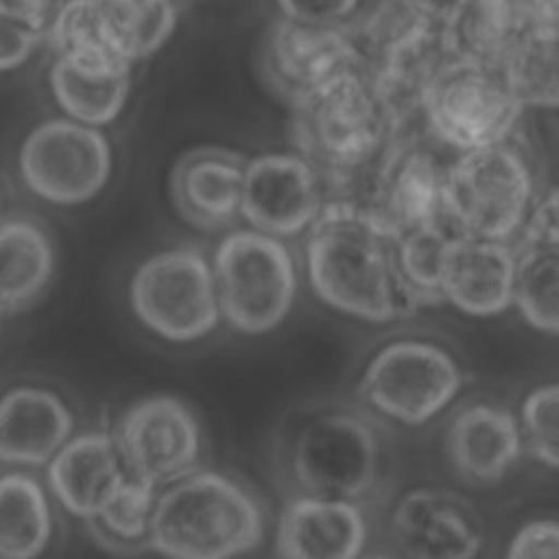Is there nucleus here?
<instances>
[{
    "instance_id": "1",
    "label": "nucleus",
    "mask_w": 559,
    "mask_h": 559,
    "mask_svg": "<svg viewBox=\"0 0 559 559\" xmlns=\"http://www.w3.org/2000/svg\"><path fill=\"white\" fill-rule=\"evenodd\" d=\"M395 238L365 203L330 197L304 238V269L317 299L343 317L373 325L421 310L402 282Z\"/></svg>"
},
{
    "instance_id": "2",
    "label": "nucleus",
    "mask_w": 559,
    "mask_h": 559,
    "mask_svg": "<svg viewBox=\"0 0 559 559\" xmlns=\"http://www.w3.org/2000/svg\"><path fill=\"white\" fill-rule=\"evenodd\" d=\"M395 133L365 68L345 70L288 100L293 148L317 166L330 197L347 194L376 166Z\"/></svg>"
},
{
    "instance_id": "3",
    "label": "nucleus",
    "mask_w": 559,
    "mask_h": 559,
    "mask_svg": "<svg viewBox=\"0 0 559 559\" xmlns=\"http://www.w3.org/2000/svg\"><path fill=\"white\" fill-rule=\"evenodd\" d=\"M266 535L255 493L218 469H192L155 502L148 548L173 559H227L251 552Z\"/></svg>"
},
{
    "instance_id": "4",
    "label": "nucleus",
    "mask_w": 559,
    "mask_h": 559,
    "mask_svg": "<svg viewBox=\"0 0 559 559\" xmlns=\"http://www.w3.org/2000/svg\"><path fill=\"white\" fill-rule=\"evenodd\" d=\"M539 186L537 166L518 133L448 159L443 214L461 234L515 242Z\"/></svg>"
},
{
    "instance_id": "5",
    "label": "nucleus",
    "mask_w": 559,
    "mask_h": 559,
    "mask_svg": "<svg viewBox=\"0 0 559 559\" xmlns=\"http://www.w3.org/2000/svg\"><path fill=\"white\" fill-rule=\"evenodd\" d=\"M465 384L467 371L450 345L424 334H402L367 358L356 393L382 419L421 428L450 411Z\"/></svg>"
},
{
    "instance_id": "6",
    "label": "nucleus",
    "mask_w": 559,
    "mask_h": 559,
    "mask_svg": "<svg viewBox=\"0 0 559 559\" xmlns=\"http://www.w3.org/2000/svg\"><path fill=\"white\" fill-rule=\"evenodd\" d=\"M223 319L242 334H266L288 317L297 288V260L284 238L260 229H231L212 255Z\"/></svg>"
},
{
    "instance_id": "7",
    "label": "nucleus",
    "mask_w": 559,
    "mask_h": 559,
    "mask_svg": "<svg viewBox=\"0 0 559 559\" xmlns=\"http://www.w3.org/2000/svg\"><path fill=\"white\" fill-rule=\"evenodd\" d=\"M382 441L371 419L345 406L310 415L295 432L288 472L301 493L360 500L376 489Z\"/></svg>"
},
{
    "instance_id": "8",
    "label": "nucleus",
    "mask_w": 559,
    "mask_h": 559,
    "mask_svg": "<svg viewBox=\"0 0 559 559\" xmlns=\"http://www.w3.org/2000/svg\"><path fill=\"white\" fill-rule=\"evenodd\" d=\"M524 114L502 70L450 61L424 98L421 124L441 148L463 153L518 135Z\"/></svg>"
},
{
    "instance_id": "9",
    "label": "nucleus",
    "mask_w": 559,
    "mask_h": 559,
    "mask_svg": "<svg viewBox=\"0 0 559 559\" xmlns=\"http://www.w3.org/2000/svg\"><path fill=\"white\" fill-rule=\"evenodd\" d=\"M129 304L146 330L170 343L199 341L223 319L212 260L194 247L148 255L129 282Z\"/></svg>"
},
{
    "instance_id": "10",
    "label": "nucleus",
    "mask_w": 559,
    "mask_h": 559,
    "mask_svg": "<svg viewBox=\"0 0 559 559\" xmlns=\"http://www.w3.org/2000/svg\"><path fill=\"white\" fill-rule=\"evenodd\" d=\"M179 13L177 0H68L48 24L46 44L135 66L166 46Z\"/></svg>"
},
{
    "instance_id": "11",
    "label": "nucleus",
    "mask_w": 559,
    "mask_h": 559,
    "mask_svg": "<svg viewBox=\"0 0 559 559\" xmlns=\"http://www.w3.org/2000/svg\"><path fill=\"white\" fill-rule=\"evenodd\" d=\"M441 148L424 129L421 116L395 133L376 166L347 192L371 207L395 234L443 221L445 164Z\"/></svg>"
},
{
    "instance_id": "12",
    "label": "nucleus",
    "mask_w": 559,
    "mask_h": 559,
    "mask_svg": "<svg viewBox=\"0 0 559 559\" xmlns=\"http://www.w3.org/2000/svg\"><path fill=\"white\" fill-rule=\"evenodd\" d=\"M114 153L100 127L50 118L22 142L17 170L24 186L55 205L92 201L109 181Z\"/></svg>"
},
{
    "instance_id": "13",
    "label": "nucleus",
    "mask_w": 559,
    "mask_h": 559,
    "mask_svg": "<svg viewBox=\"0 0 559 559\" xmlns=\"http://www.w3.org/2000/svg\"><path fill=\"white\" fill-rule=\"evenodd\" d=\"M114 439L127 472L155 487L197 469L203 448L199 417L181 397L168 393L133 402L118 417Z\"/></svg>"
},
{
    "instance_id": "14",
    "label": "nucleus",
    "mask_w": 559,
    "mask_h": 559,
    "mask_svg": "<svg viewBox=\"0 0 559 559\" xmlns=\"http://www.w3.org/2000/svg\"><path fill=\"white\" fill-rule=\"evenodd\" d=\"M391 546L413 559H472L487 544L480 513L463 496L432 485L402 491L386 518Z\"/></svg>"
},
{
    "instance_id": "15",
    "label": "nucleus",
    "mask_w": 559,
    "mask_h": 559,
    "mask_svg": "<svg viewBox=\"0 0 559 559\" xmlns=\"http://www.w3.org/2000/svg\"><path fill=\"white\" fill-rule=\"evenodd\" d=\"M330 199L317 166L299 151H273L245 164L240 216L277 238L306 234Z\"/></svg>"
},
{
    "instance_id": "16",
    "label": "nucleus",
    "mask_w": 559,
    "mask_h": 559,
    "mask_svg": "<svg viewBox=\"0 0 559 559\" xmlns=\"http://www.w3.org/2000/svg\"><path fill=\"white\" fill-rule=\"evenodd\" d=\"M260 61L269 85L286 103L345 70L365 68L352 24H306L284 15L266 28Z\"/></svg>"
},
{
    "instance_id": "17",
    "label": "nucleus",
    "mask_w": 559,
    "mask_h": 559,
    "mask_svg": "<svg viewBox=\"0 0 559 559\" xmlns=\"http://www.w3.org/2000/svg\"><path fill=\"white\" fill-rule=\"evenodd\" d=\"M518 258L515 242L452 231L441 253V304L469 319H496L513 310Z\"/></svg>"
},
{
    "instance_id": "18",
    "label": "nucleus",
    "mask_w": 559,
    "mask_h": 559,
    "mask_svg": "<svg viewBox=\"0 0 559 559\" xmlns=\"http://www.w3.org/2000/svg\"><path fill=\"white\" fill-rule=\"evenodd\" d=\"M441 445L461 480L476 487L498 485L524 456L518 411L496 400L461 404L445 421Z\"/></svg>"
},
{
    "instance_id": "19",
    "label": "nucleus",
    "mask_w": 559,
    "mask_h": 559,
    "mask_svg": "<svg viewBox=\"0 0 559 559\" xmlns=\"http://www.w3.org/2000/svg\"><path fill=\"white\" fill-rule=\"evenodd\" d=\"M369 535L360 500L299 491L277 515L275 552L286 559H356L365 555Z\"/></svg>"
},
{
    "instance_id": "20",
    "label": "nucleus",
    "mask_w": 559,
    "mask_h": 559,
    "mask_svg": "<svg viewBox=\"0 0 559 559\" xmlns=\"http://www.w3.org/2000/svg\"><path fill=\"white\" fill-rule=\"evenodd\" d=\"M247 159L225 146H197L177 157L168 192L177 214L194 229L221 231L238 223Z\"/></svg>"
},
{
    "instance_id": "21",
    "label": "nucleus",
    "mask_w": 559,
    "mask_h": 559,
    "mask_svg": "<svg viewBox=\"0 0 559 559\" xmlns=\"http://www.w3.org/2000/svg\"><path fill=\"white\" fill-rule=\"evenodd\" d=\"M129 476L114 432L94 428L72 435L46 463V483L57 502L90 522Z\"/></svg>"
},
{
    "instance_id": "22",
    "label": "nucleus",
    "mask_w": 559,
    "mask_h": 559,
    "mask_svg": "<svg viewBox=\"0 0 559 559\" xmlns=\"http://www.w3.org/2000/svg\"><path fill=\"white\" fill-rule=\"evenodd\" d=\"M74 432V413L66 400L33 384L0 395V463L46 465Z\"/></svg>"
},
{
    "instance_id": "23",
    "label": "nucleus",
    "mask_w": 559,
    "mask_h": 559,
    "mask_svg": "<svg viewBox=\"0 0 559 559\" xmlns=\"http://www.w3.org/2000/svg\"><path fill=\"white\" fill-rule=\"evenodd\" d=\"M131 63L103 55L59 50L48 70V85L59 109L79 122H114L131 94Z\"/></svg>"
},
{
    "instance_id": "24",
    "label": "nucleus",
    "mask_w": 559,
    "mask_h": 559,
    "mask_svg": "<svg viewBox=\"0 0 559 559\" xmlns=\"http://www.w3.org/2000/svg\"><path fill=\"white\" fill-rule=\"evenodd\" d=\"M57 271V249L41 223L24 214L0 218V312L37 304Z\"/></svg>"
},
{
    "instance_id": "25",
    "label": "nucleus",
    "mask_w": 559,
    "mask_h": 559,
    "mask_svg": "<svg viewBox=\"0 0 559 559\" xmlns=\"http://www.w3.org/2000/svg\"><path fill=\"white\" fill-rule=\"evenodd\" d=\"M441 28L454 61L498 70L522 35L511 0H463Z\"/></svg>"
},
{
    "instance_id": "26",
    "label": "nucleus",
    "mask_w": 559,
    "mask_h": 559,
    "mask_svg": "<svg viewBox=\"0 0 559 559\" xmlns=\"http://www.w3.org/2000/svg\"><path fill=\"white\" fill-rule=\"evenodd\" d=\"M52 537V509L44 485L26 472L0 476V559H31Z\"/></svg>"
},
{
    "instance_id": "27",
    "label": "nucleus",
    "mask_w": 559,
    "mask_h": 559,
    "mask_svg": "<svg viewBox=\"0 0 559 559\" xmlns=\"http://www.w3.org/2000/svg\"><path fill=\"white\" fill-rule=\"evenodd\" d=\"M500 70L526 111H559V31L522 33Z\"/></svg>"
},
{
    "instance_id": "28",
    "label": "nucleus",
    "mask_w": 559,
    "mask_h": 559,
    "mask_svg": "<svg viewBox=\"0 0 559 559\" xmlns=\"http://www.w3.org/2000/svg\"><path fill=\"white\" fill-rule=\"evenodd\" d=\"M513 310L533 332L559 338V249H520Z\"/></svg>"
},
{
    "instance_id": "29",
    "label": "nucleus",
    "mask_w": 559,
    "mask_h": 559,
    "mask_svg": "<svg viewBox=\"0 0 559 559\" xmlns=\"http://www.w3.org/2000/svg\"><path fill=\"white\" fill-rule=\"evenodd\" d=\"M456 231L445 218L411 227L395 238V258L404 286L419 304L439 306V269L448 238Z\"/></svg>"
},
{
    "instance_id": "30",
    "label": "nucleus",
    "mask_w": 559,
    "mask_h": 559,
    "mask_svg": "<svg viewBox=\"0 0 559 559\" xmlns=\"http://www.w3.org/2000/svg\"><path fill=\"white\" fill-rule=\"evenodd\" d=\"M157 496L159 487L129 474L87 526L94 531L96 539L114 542V546L142 544L148 548Z\"/></svg>"
},
{
    "instance_id": "31",
    "label": "nucleus",
    "mask_w": 559,
    "mask_h": 559,
    "mask_svg": "<svg viewBox=\"0 0 559 559\" xmlns=\"http://www.w3.org/2000/svg\"><path fill=\"white\" fill-rule=\"evenodd\" d=\"M524 454L537 465L559 472V380L531 386L518 406Z\"/></svg>"
},
{
    "instance_id": "32",
    "label": "nucleus",
    "mask_w": 559,
    "mask_h": 559,
    "mask_svg": "<svg viewBox=\"0 0 559 559\" xmlns=\"http://www.w3.org/2000/svg\"><path fill=\"white\" fill-rule=\"evenodd\" d=\"M46 41L48 28L37 17L11 0H0V72L24 66Z\"/></svg>"
},
{
    "instance_id": "33",
    "label": "nucleus",
    "mask_w": 559,
    "mask_h": 559,
    "mask_svg": "<svg viewBox=\"0 0 559 559\" xmlns=\"http://www.w3.org/2000/svg\"><path fill=\"white\" fill-rule=\"evenodd\" d=\"M515 245L559 249V179L539 186Z\"/></svg>"
},
{
    "instance_id": "34",
    "label": "nucleus",
    "mask_w": 559,
    "mask_h": 559,
    "mask_svg": "<svg viewBox=\"0 0 559 559\" xmlns=\"http://www.w3.org/2000/svg\"><path fill=\"white\" fill-rule=\"evenodd\" d=\"M504 557L509 559H535V557H557L559 559V518L537 515L524 520L504 546Z\"/></svg>"
},
{
    "instance_id": "35",
    "label": "nucleus",
    "mask_w": 559,
    "mask_h": 559,
    "mask_svg": "<svg viewBox=\"0 0 559 559\" xmlns=\"http://www.w3.org/2000/svg\"><path fill=\"white\" fill-rule=\"evenodd\" d=\"M362 0H275L277 13L306 24H352Z\"/></svg>"
},
{
    "instance_id": "36",
    "label": "nucleus",
    "mask_w": 559,
    "mask_h": 559,
    "mask_svg": "<svg viewBox=\"0 0 559 559\" xmlns=\"http://www.w3.org/2000/svg\"><path fill=\"white\" fill-rule=\"evenodd\" d=\"M522 33L559 31V0H511Z\"/></svg>"
},
{
    "instance_id": "37",
    "label": "nucleus",
    "mask_w": 559,
    "mask_h": 559,
    "mask_svg": "<svg viewBox=\"0 0 559 559\" xmlns=\"http://www.w3.org/2000/svg\"><path fill=\"white\" fill-rule=\"evenodd\" d=\"M400 7H404L406 11L430 20V22H439L443 24V20L463 2V0H395Z\"/></svg>"
},
{
    "instance_id": "38",
    "label": "nucleus",
    "mask_w": 559,
    "mask_h": 559,
    "mask_svg": "<svg viewBox=\"0 0 559 559\" xmlns=\"http://www.w3.org/2000/svg\"><path fill=\"white\" fill-rule=\"evenodd\" d=\"M15 4H20L22 9H26L33 17H37L46 28L52 22V17L57 15V11L68 2V0H11Z\"/></svg>"
},
{
    "instance_id": "39",
    "label": "nucleus",
    "mask_w": 559,
    "mask_h": 559,
    "mask_svg": "<svg viewBox=\"0 0 559 559\" xmlns=\"http://www.w3.org/2000/svg\"><path fill=\"white\" fill-rule=\"evenodd\" d=\"M177 2H181V0H177Z\"/></svg>"
},
{
    "instance_id": "40",
    "label": "nucleus",
    "mask_w": 559,
    "mask_h": 559,
    "mask_svg": "<svg viewBox=\"0 0 559 559\" xmlns=\"http://www.w3.org/2000/svg\"><path fill=\"white\" fill-rule=\"evenodd\" d=\"M0 317H2V312H0Z\"/></svg>"
}]
</instances>
